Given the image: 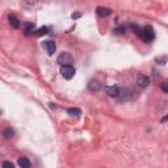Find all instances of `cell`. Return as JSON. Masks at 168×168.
<instances>
[{
    "instance_id": "cell-16",
    "label": "cell",
    "mask_w": 168,
    "mask_h": 168,
    "mask_svg": "<svg viewBox=\"0 0 168 168\" xmlns=\"http://www.w3.org/2000/svg\"><path fill=\"white\" fill-rule=\"evenodd\" d=\"M130 28L133 29V32H134L135 34L139 35V33H141V30H142V28H141L139 25H135V24H130Z\"/></svg>"
},
{
    "instance_id": "cell-13",
    "label": "cell",
    "mask_w": 168,
    "mask_h": 168,
    "mask_svg": "<svg viewBox=\"0 0 168 168\" xmlns=\"http://www.w3.org/2000/svg\"><path fill=\"white\" fill-rule=\"evenodd\" d=\"M24 30H25L26 34L33 33V32H34V24H32V22H26L25 25H24Z\"/></svg>"
},
{
    "instance_id": "cell-6",
    "label": "cell",
    "mask_w": 168,
    "mask_h": 168,
    "mask_svg": "<svg viewBox=\"0 0 168 168\" xmlns=\"http://www.w3.org/2000/svg\"><path fill=\"white\" fill-rule=\"evenodd\" d=\"M133 91H131L130 88H119V96L118 97H121L122 100H130L133 97Z\"/></svg>"
},
{
    "instance_id": "cell-5",
    "label": "cell",
    "mask_w": 168,
    "mask_h": 168,
    "mask_svg": "<svg viewBox=\"0 0 168 168\" xmlns=\"http://www.w3.org/2000/svg\"><path fill=\"white\" fill-rule=\"evenodd\" d=\"M44 47L46 49L47 54H50V55H53V54L55 53V50H57V45H55V42L54 41H45L44 42Z\"/></svg>"
},
{
    "instance_id": "cell-20",
    "label": "cell",
    "mask_w": 168,
    "mask_h": 168,
    "mask_svg": "<svg viewBox=\"0 0 168 168\" xmlns=\"http://www.w3.org/2000/svg\"><path fill=\"white\" fill-rule=\"evenodd\" d=\"M161 89H163L164 92H168V87H167V84H166V83L161 84Z\"/></svg>"
},
{
    "instance_id": "cell-18",
    "label": "cell",
    "mask_w": 168,
    "mask_h": 168,
    "mask_svg": "<svg viewBox=\"0 0 168 168\" xmlns=\"http://www.w3.org/2000/svg\"><path fill=\"white\" fill-rule=\"evenodd\" d=\"M166 57H161V58H156V62L159 63V64H166Z\"/></svg>"
},
{
    "instance_id": "cell-2",
    "label": "cell",
    "mask_w": 168,
    "mask_h": 168,
    "mask_svg": "<svg viewBox=\"0 0 168 168\" xmlns=\"http://www.w3.org/2000/svg\"><path fill=\"white\" fill-rule=\"evenodd\" d=\"M61 74H62V76L64 77V79L70 80V79H72L74 75H75V68L71 64L62 66V67H61Z\"/></svg>"
},
{
    "instance_id": "cell-19",
    "label": "cell",
    "mask_w": 168,
    "mask_h": 168,
    "mask_svg": "<svg viewBox=\"0 0 168 168\" xmlns=\"http://www.w3.org/2000/svg\"><path fill=\"white\" fill-rule=\"evenodd\" d=\"M3 167H8V168H13V164L11 163V161H4L3 163Z\"/></svg>"
},
{
    "instance_id": "cell-1",
    "label": "cell",
    "mask_w": 168,
    "mask_h": 168,
    "mask_svg": "<svg viewBox=\"0 0 168 168\" xmlns=\"http://www.w3.org/2000/svg\"><path fill=\"white\" fill-rule=\"evenodd\" d=\"M139 37L145 41V42H151V41H154L155 40V32H154V29H152V26H150V25H147V26H145L141 30V33H139Z\"/></svg>"
},
{
    "instance_id": "cell-15",
    "label": "cell",
    "mask_w": 168,
    "mask_h": 168,
    "mask_svg": "<svg viewBox=\"0 0 168 168\" xmlns=\"http://www.w3.org/2000/svg\"><path fill=\"white\" fill-rule=\"evenodd\" d=\"M3 134H4V137L7 138V139H9V138H12V137L15 135V131L12 130V129H5Z\"/></svg>"
},
{
    "instance_id": "cell-3",
    "label": "cell",
    "mask_w": 168,
    "mask_h": 168,
    "mask_svg": "<svg viewBox=\"0 0 168 168\" xmlns=\"http://www.w3.org/2000/svg\"><path fill=\"white\" fill-rule=\"evenodd\" d=\"M57 62L61 64V66H66V64H71L74 62V59H72V57H71V54L70 53H62L61 55L58 57V59H57Z\"/></svg>"
},
{
    "instance_id": "cell-11",
    "label": "cell",
    "mask_w": 168,
    "mask_h": 168,
    "mask_svg": "<svg viewBox=\"0 0 168 168\" xmlns=\"http://www.w3.org/2000/svg\"><path fill=\"white\" fill-rule=\"evenodd\" d=\"M47 33H49V28L47 26H42V28H40V29H37V30L33 32V34L35 35V37H41V35H45Z\"/></svg>"
},
{
    "instance_id": "cell-17",
    "label": "cell",
    "mask_w": 168,
    "mask_h": 168,
    "mask_svg": "<svg viewBox=\"0 0 168 168\" xmlns=\"http://www.w3.org/2000/svg\"><path fill=\"white\" fill-rule=\"evenodd\" d=\"M125 32H126V26H124V25L117 26V28L114 29V33H116V34H124Z\"/></svg>"
},
{
    "instance_id": "cell-4",
    "label": "cell",
    "mask_w": 168,
    "mask_h": 168,
    "mask_svg": "<svg viewBox=\"0 0 168 168\" xmlns=\"http://www.w3.org/2000/svg\"><path fill=\"white\" fill-rule=\"evenodd\" d=\"M88 89L91 92H99L100 89H101V83L99 80H96V79L89 80L88 82Z\"/></svg>"
},
{
    "instance_id": "cell-14",
    "label": "cell",
    "mask_w": 168,
    "mask_h": 168,
    "mask_svg": "<svg viewBox=\"0 0 168 168\" xmlns=\"http://www.w3.org/2000/svg\"><path fill=\"white\" fill-rule=\"evenodd\" d=\"M67 113H68L70 116H75V117H77V116H80V114H82V110L79 109V108H71V109L67 110Z\"/></svg>"
},
{
    "instance_id": "cell-10",
    "label": "cell",
    "mask_w": 168,
    "mask_h": 168,
    "mask_svg": "<svg viewBox=\"0 0 168 168\" xmlns=\"http://www.w3.org/2000/svg\"><path fill=\"white\" fill-rule=\"evenodd\" d=\"M96 12H97L99 16L105 17V16H109V15L112 13V9H110V8H105V7H99Z\"/></svg>"
},
{
    "instance_id": "cell-8",
    "label": "cell",
    "mask_w": 168,
    "mask_h": 168,
    "mask_svg": "<svg viewBox=\"0 0 168 168\" xmlns=\"http://www.w3.org/2000/svg\"><path fill=\"white\" fill-rule=\"evenodd\" d=\"M137 84H138V87H141V88H146L150 84V79L145 75H139L137 77Z\"/></svg>"
},
{
    "instance_id": "cell-12",
    "label": "cell",
    "mask_w": 168,
    "mask_h": 168,
    "mask_svg": "<svg viewBox=\"0 0 168 168\" xmlns=\"http://www.w3.org/2000/svg\"><path fill=\"white\" fill-rule=\"evenodd\" d=\"M19 166H20L21 168H29V167L32 166V163L29 161L28 158H20V159H19Z\"/></svg>"
},
{
    "instance_id": "cell-7",
    "label": "cell",
    "mask_w": 168,
    "mask_h": 168,
    "mask_svg": "<svg viewBox=\"0 0 168 168\" xmlns=\"http://www.w3.org/2000/svg\"><path fill=\"white\" fill-rule=\"evenodd\" d=\"M106 95L109 96V97H113V99H116L119 96V88L116 87V86H110V87H106Z\"/></svg>"
},
{
    "instance_id": "cell-9",
    "label": "cell",
    "mask_w": 168,
    "mask_h": 168,
    "mask_svg": "<svg viewBox=\"0 0 168 168\" xmlns=\"http://www.w3.org/2000/svg\"><path fill=\"white\" fill-rule=\"evenodd\" d=\"M8 21H9V24H11V26H12V28L17 29V28L20 26V20L17 19L15 15H9V16H8Z\"/></svg>"
},
{
    "instance_id": "cell-21",
    "label": "cell",
    "mask_w": 168,
    "mask_h": 168,
    "mask_svg": "<svg viewBox=\"0 0 168 168\" xmlns=\"http://www.w3.org/2000/svg\"><path fill=\"white\" fill-rule=\"evenodd\" d=\"M77 17H80V13H75V15H72V19H77Z\"/></svg>"
}]
</instances>
